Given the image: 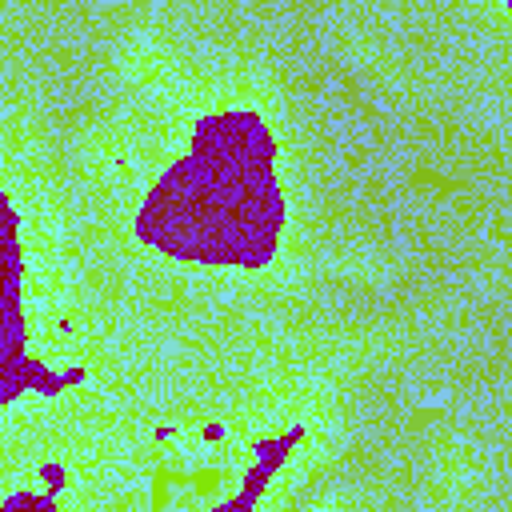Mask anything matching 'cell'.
Segmentation results:
<instances>
[{
	"mask_svg": "<svg viewBox=\"0 0 512 512\" xmlns=\"http://www.w3.org/2000/svg\"><path fill=\"white\" fill-rule=\"evenodd\" d=\"M276 140L248 108L212 112L136 212V240L188 264L264 268L284 232Z\"/></svg>",
	"mask_w": 512,
	"mask_h": 512,
	"instance_id": "cell-1",
	"label": "cell"
},
{
	"mask_svg": "<svg viewBox=\"0 0 512 512\" xmlns=\"http://www.w3.org/2000/svg\"><path fill=\"white\" fill-rule=\"evenodd\" d=\"M504 4H508V12H512V0H504Z\"/></svg>",
	"mask_w": 512,
	"mask_h": 512,
	"instance_id": "cell-2",
	"label": "cell"
}]
</instances>
